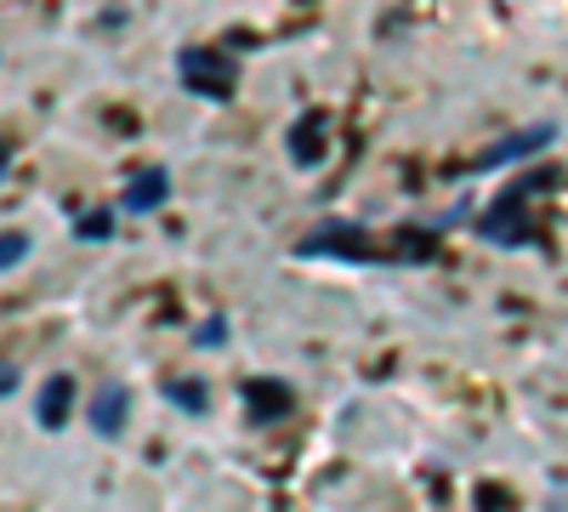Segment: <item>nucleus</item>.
<instances>
[{"label": "nucleus", "mask_w": 568, "mask_h": 512, "mask_svg": "<svg viewBox=\"0 0 568 512\" xmlns=\"http://www.w3.org/2000/svg\"><path fill=\"white\" fill-rule=\"evenodd\" d=\"M540 189V177H529V182H511V189H500V200L489 205V217L478 222V234L484 240H495V245H524L535 228H529V217H524V205H529V194Z\"/></svg>", "instance_id": "1"}, {"label": "nucleus", "mask_w": 568, "mask_h": 512, "mask_svg": "<svg viewBox=\"0 0 568 512\" xmlns=\"http://www.w3.org/2000/svg\"><path fill=\"white\" fill-rule=\"evenodd\" d=\"M176 74L182 86L194 91V98H211V103H227V91H233V63L222 52H205V46H187V52L176 58Z\"/></svg>", "instance_id": "2"}, {"label": "nucleus", "mask_w": 568, "mask_h": 512, "mask_svg": "<svg viewBox=\"0 0 568 512\" xmlns=\"http://www.w3.org/2000/svg\"><path fill=\"white\" fill-rule=\"evenodd\" d=\"M302 257H347V262H369V257H382V251H375V240L364 234V228H353V222H324L313 240H302Z\"/></svg>", "instance_id": "3"}, {"label": "nucleus", "mask_w": 568, "mask_h": 512, "mask_svg": "<svg viewBox=\"0 0 568 512\" xmlns=\"http://www.w3.org/2000/svg\"><path fill=\"white\" fill-rule=\"evenodd\" d=\"M165 200H171V171H165V165H149V171H136V177L125 182L120 211H131V217H149V211H160Z\"/></svg>", "instance_id": "4"}, {"label": "nucleus", "mask_w": 568, "mask_h": 512, "mask_svg": "<svg viewBox=\"0 0 568 512\" xmlns=\"http://www.w3.org/2000/svg\"><path fill=\"white\" fill-rule=\"evenodd\" d=\"M125 410H131V393L120 382H103L98 399H91V433H98V439H120Z\"/></svg>", "instance_id": "5"}, {"label": "nucleus", "mask_w": 568, "mask_h": 512, "mask_svg": "<svg viewBox=\"0 0 568 512\" xmlns=\"http://www.w3.org/2000/svg\"><path fill=\"white\" fill-rule=\"evenodd\" d=\"M324 137H329V120L318 109H307L296 126H291V160L296 165H318L324 160Z\"/></svg>", "instance_id": "6"}, {"label": "nucleus", "mask_w": 568, "mask_h": 512, "mask_svg": "<svg viewBox=\"0 0 568 512\" xmlns=\"http://www.w3.org/2000/svg\"><path fill=\"white\" fill-rule=\"evenodd\" d=\"M291 388L284 382H245V410L251 422H278V415H291Z\"/></svg>", "instance_id": "7"}, {"label": "nucleus", "mask_w": 568, "mask_h": 512, "mask_svg": "<svg viewBox=\"0 0 568 512\" xmlns=\"http://www.w3.org/2000/svg\"><path fill=\"white\" fill-rule=\"evenodd\" d=\"M557 137V126H535V131H517V137H506L500 149H489V154H478V171H495V165H506V160H524V154H535V149H546Z\"/></svg>", "instance_id": "8"}, {"label": "nucleus", "mask_w": 568, "mask_h": 512, "mask_svg": "<svg viewBox=\"0 0 568 512\" xmlns=\"http://www.w3.org/2000/svg\"><path fill=\"white\" fill-rule=\"evenodd\" d=\"M69 404H74V377H52L40 388V428H63L69 422Z\"/></svg>", "instance_id": "9"}, {"label": "nucleus", "mask_w": 568, "mask_h": 512, "mask_svg": "<svg viewBox=\"0 0 568 512\" xmlns=\"http://www.w3.org/2000/svg\"><path fill=\"white\" fill-rule=\"evenodd\" d=\"M165 399L182 404L187 415H205V404H211V399H205V382H176V377L165 382Z\"/></svg>", "instance_id": "10"}, {"label": "nucleus", "mask_w": 568, "mask_h": 512, "mask_svg": "<svg viewBox=\"0 0 568 512\" xmlns=\"http://www.w3.org/2000/svg\"><path fill=\"white\" fill-rule=\"evenodd\" d=\"M23 257H29V234H0V273L18 268Z\"/></svg>", "instance_id": "11"}, {"label": "nucleus", "mask_w": 568, "mask_h": 512, "mask_svg": "<svg viewBox=\"0 0 568 512\" xmlns=\"http://www.w3.org/2000/svg\"><path fill=\"white\" fill-rule=\"evenodd\" d=\"M109 228H114L109 211H85V217H80V240H109Z\"/></svg>", "instance_id": "12"}, {"label": "nucleus", "mask_w": 568, "mask_h": 512, "mask_svg": "<svg viewBox=\"0 0 568 512\" xmlns=\"http://www.w3.org/2000/svg\"><path fill=\"white\" fill-rule=\"evenodd\" d=\"M194 342H200V348H222V342H227V324H222V319H205V331H194Z\"/></svg>", "instance_id": "13"}, {"label": "nucleus", "mask_w": 568, "mask_h": 512, "mask_svg": "<svg viewBox=\"0 0 568 512\" xmlns=\"http://www.w3.org/2000/svg\"><path fill=\"white\" fill-rule=\"evenodd\" d=\"M12 388H18V370H12V364H0V399H7Z\"/></svg>", "instance_id": "14"}, {"label": "nucleus", "mask_w": 568, "mask_h": 512, "mask_svg": "<svg viewBox=\"0 0 568 512\" xmlns=\"http://www.w3.org/2000/svg\"><path fill=\"white\" fill-rule=\"evenodd\" d=\"M0 171H7V149H0Z\"/></svg>", "instance_id": "15"}]
</instances>
